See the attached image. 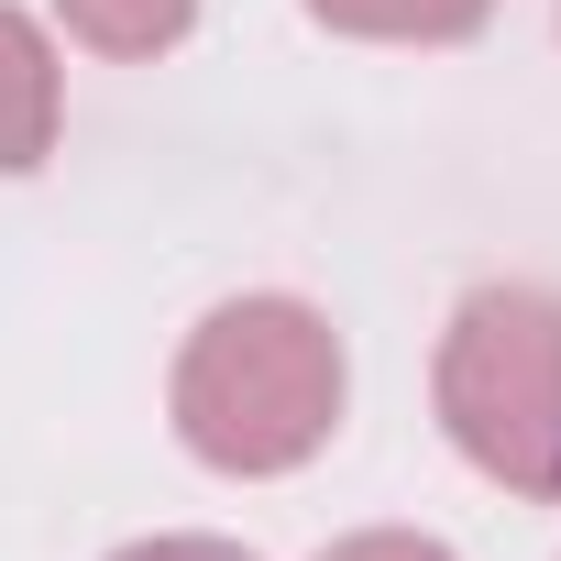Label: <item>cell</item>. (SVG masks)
Segmentation results:
<instances>
[{"label":"cell","instance_id":"2","mask_svg":"<svg viewBox=\"0 0 561 561\" xmlns=\"http://www.w3.org/2000/svg\"><path fill=\"white\" fill-rule=\"evenodd\" d=\"M451 408L495 473L561 484V320L539 298H484L451 353Z\"/></svg>","mask_w":561,"mask_h":561},{"label":"cell","instance_id":"6","mask_svg":"<svg viewBox=\"0 0 561 561\" xmlns=\"http://www.w3.org/2000/svg\"><path fill=\"white\" fill-rule=\"evenodd\" d=\"M133 561H231V550H198V539H176V550H133Z\"/></svg>","mask_w":561,"mask_h":561},{"label":"cell","instance_id":"1","mask_svg":"<svg viewBox=\"0 0 561 561\" xmlns=\"http://www.w3.org/2000/svg\"><path fill=\"white\" fill-rule=\"evenodd\" d=\"M331 397H342V364H331L320 320H298V309H231L198 342L187 440L209 462H298L331 430Z\"/></svg>","mask_w":561,"mask_h":561},{"label":"cell","instance_id":"4","mask_svg":"<svg viewBox=\"0 0 561 561\" xmlns=\"http://www.w3.org/2000/svg\"><path fill=\"white\" fill-rule=\"evenodd\" d=\"M78 12H89V34H111V45H154V34L187 23V0H78Z\"/></svg>","mask_w":561,"mask_h":561},{"label":"cell","instance_id":"5","mask_svg":"<svg viewBox=\"0 0 561 561\" xmlns=\"http://www.w3.org/2000/svg\"><path fill=\"white\" fill-rule=\"evenodd\" d=\"M342 561H440V550H408V539H364V550H342Z\"/></svg>","mask_w":561,"mask_h":561},{"label":"cell","instance_id":"3","mask_svg":"<svg viewBox=\"0 0 561 561\" xmlns=\"http://www.w3.org/2000/svg\"><path fill=\"white\" fill-rule=\"evenodd\" d=\"M34 144H45V45L0 23V165H34Z\"/></svg>","mask_w":561,"mask_h":561}]
</instances>
